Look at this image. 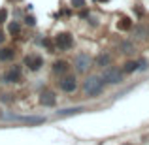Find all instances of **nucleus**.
<instances>
[{"label": "nucleus", "instance_id": "nucleus-14", "mask_svg": "<svg viewBox=\"0 0 149 145\" xmlns=\"http://www.w3.org/2000/svg\"><path fill=\"white\" fill-rule=\"evenodd\" d=\"M117 28L128 32V30H132V21H130L128 17H121L119 21H117Z\"/></svg>", "mask_w": 149, "mask_h": 145}, {"label": "nucleus", "instance_id": "nucleus-13", "mask_svg": "<svg viewBox=\"0 0 149 145\" xmlns=\"http://www.w3.org/2000/svg\"><path fill=\"white\" fill-rule=\"evenodd\" d=\"M132 32H134V38L136 40H147V26L143 25H138L132 28Z\"/></svg>", "mask_w": 149, "mask_h": 145}, {"label": "nucleus", "instance_id": "nucleus-7", "mask_svg": "<svg viewBox=\"0 0 149 145\" xmlns=\"http://www.w3.org/2000/svg\"><path fill=\"white\" fill-rule=\"evenodd\" d=\"M21 79H23V70H21V66H17V64L8 68L6 74H4V83H8V85L21 83Z\"/></svg>", "mask_w": 149, "mask_h": 145}, {"label": "nucleus", "instance_id": "nucleus-2", "mask_svg": "<svg viewBox=\"0 0 149 145\" xmlns=\"http://www.w3.org/2000/svg\"><path fill=\"white\" fill-rule=\"evenodd\" d=\"M100 77H102V81H104V85H119V83H123L125 74L121 72V68L109 64V66H106V68H102Z\"/></svg>", "mask_w": 149, "mask_h": 145}, {"label": "nucleus", "instance_id": "nucleus-20", "mask_svg": "<svg viewBox=\"0 0 149 145\" xmlns=\"http://www.w3.org/2000/svg\"><path fill=\"white\" fill-rule=\"evenodd\" d=\"M6 21H8V10L6 8H0V25L6 23Z\"/></svg>", "mask_w": 149, "mask_h": 145}, {"label": "nucleus", "instance_id": "nucleus-22", "mask_svg": "<svg viewBox=\"0 0 149 145\" xmlns=\"http://www.w3.org/2000/svg\"><path fill=\"white\" fill-rule=\"evenodd\" d=\"M4 42H6V32H4V30H0V45H2Z\"/></svg>", "mask_w": 149, "mask_h": 145}, {"label": "nucleus", "instance_id": "nucleus-17", "mask_svg": "<svg viewBox=\"0 0 149 145\" xmlns=\"http://www.w3.org/2000/svg\"><path fill=\"white\" fill-rule=\"evenodd\" d=\"M83 111V108H74V109H64V111H58V115L64 117V115H72V113H79Z\"/></svg>", "mask_w": 149, "mask_h": 145}, {"label": "nucleus", "instance_id": "nucleus-8", "mask_svg": "<svg viewBox=\"0 0 149 145\" xmlns=\"http://www.w3.org/2000/svg\"><path fill=\"white\" fill-rule=\"evenodd\" d=\"M38 102H40V105H44V108H55V105H57V94H55L53 91H49V89H45V91L40 92Z\"/></svg>", "mask_w": 149, "mask_h": 145}, {"label": "nucleus", "instance_id": "nucleus-3", "mask_svg": "<svg viewBox=\"0 0 149 145\" xmlns=\"http://www.w3.org/2000/svg\"><path fill=\"white\" fill-rule=\"evenodd\" d=\"M74 45H76V42H74V36L70 32H58V34H55V38H53V47L55 51H70V49H74Z\"/></svg>", "mask_w": 149, "mask_h": 145}, {"label": "nucleus", "instance_id": "nucleus-1", "mask_svg": "<svg viewBox=\"0 0 149 145\" xmlns=\"http://www.w3.org/2000/svg\"><path fill=\"white\" fill-rule=\"evenodd\" d=\"M106 85L104 81H102L100 76H96V74H91V76L85 77L83 85H81V91H83V96L87 98H98L102 92H104Z\"/></svg>", "mask_w": 149, "mask_h": 145}, {"label": "nucleus", "instance_id": "nucleus-19", "mask_svg": "<svg viewBox=\"0 0 149 145\" xmlns=\"http://www.w3.org/2000/svg\"><path fill=\"white\" fill-rule=\"evenodd\" d=\"M70 2H72V6L76 10H83L85 8V0H70Z\"/></svg>", "mask_w": 149, "mask_h": 145}, {"label": "nucleus", "instance_id": "nucleus-21", "mask_svg": "<svg viewBox=\"0 0 149 145\" xmlns=\"http://www.w3.org/2000/svg\"><path fill=\"white\" fill-rule=\"evenodd\" d=\"M25 23H26L29 26H34V25H36V19H34L32 15H26V17H25Z\"/></svg>", "mask_w": 149, "mask_h": 145}, {"label": "nucleus", "instance_id": "nucleus-25", "mask_svg": "<svg viewBox=\"0 0 149 145\" xmlns=\"http://www.w3.org/2000/svg\"><path fill=\"white\" fill-rule=\"evenodd\" d=\"M123 145H132V143H123Z\"/></svg>", "mask_w": 149, "mask_h": 145}, {"label": "nucleus", "instance_id": "nucleus-15", "mask_svg": "<svg viewBox=\"0 0 149 145\" xmlns=\"http://www.w3.org/2000/svg\"><path fill=\"white\" fill-rule=\"evenodd\" d=\"M8 32H10L11 36H19V34H21V23H19V21L8 23Z\"/></svg>", "mask_w": 149, "mask_h": 145}, {"label": "nucleus", "instance_id": "nucleus-23", "mask_svg": "<svg viewBox=\"0 0 149 145\" xmlns=\"http://www.w3.org/2000/svg\"><path fill=\"white\" fill-rule=\"evenodd\" d=\"M147 40H149V26H147Z\"/></svg>", "mask_w": 149, "mask_h": 145}, {"label": "nucleus", "instance_id": "nucleus-10", "mask_svg": "<svg viewBox=\"0 0 149 145\" xmlns=\"http://www.w3.org/2000/svg\"><path fill=\"white\" fill-rule=\"evenodd\" d=\"M93 64H95L96 68H106V66L111 64V55L106 53V51H100V53L93 58Z\"/></svg>", "mask_w": 149, "mask_h": 145}, {"label": "nucleus", "instance_id": "nucleus-4", "mask_svg": "<svg viewBox=\"0 0 149 145\" xmlns=\"http://www.w3.org/2000/svg\"><path fill=\"white\" fill-rule=\"evenodd\" d=\"M91 68H93V57L89 53H77L74 57V70H76V74L85 76V74H89Z\"/></svg>", "mask_w": 149, "mask_h": 145}, {"label": "nucleus", "instance_id": "nucleus-6", "mask_svg": "<svg viewBox=\"0 0 149 145\" xmlns=\"http://www.w3.org/2000/svg\"><path fill=\"white\" fill-rule=\"evenodd\" d=\"M23 66H26L29 72H40L42 66H44V57L38 55V53L25 55V58H23Z\"/></svg>", "mask_w": 149, "mask_h": 145}, {"label": "nucleus", "instance_id": "nucleus-11", "mask_svg": "<svg viewBox=\"0 0 149 145\" xmlns=\"http://www.w3.org/2000/svg\"><path fill=\"white\" fill-rule=\"evenodd\" d=\"M17 55L13 47H0V62H11Z\"/></svg>", "mask_w": 149, "mask_h": 145}, {"label": "nucleus", "instance_id": "nucleus-9", "mask_svg": "<svg viewBox=\"0 0 149 145\" xmlns=\"http://www.w3.org/2000/svg\"><path fill=\"white\" fill-rule=\"evenodd\" d=\"M51 72L58 77L66 76V74L70 72V62H66L64 58H57V60H53V64H51Z\"/></svg>", "mask_w": 149, "mask_h": 145}, {"label": "nucleus", "instance_id": "nucleus-24", "mask_svg": "<svg viewBox=\"0 0 149 145\" xmlns=\"http://www.w3.org/2000/svg\"><path fill=\"white\" fill-rule=\"evenodd\" d=\"M96 2H108V0H96Z\"/></svg>", "mask_w": 149, "mask_h": 145}, {"label": "nucleus", "instance_id": "nucleus-18", "mask_svg": "<svg viewBox=\"0 0 149 145\" xmlns=\"http://www.w3.org/2000/svg\"><path fill=\"white\" fill-rule=\"evenodd\" d=\"M147 68H149V60L147 58H138V70L143 72V70H147Z\"/></svg>", "mask_w": 149, "mask_h": 145}, {"label": "nucleus", "instance_id": "nucleus-12", "mask_svg": "<svg viewBox=\"0 0 149 145\" xmlns=\"http://www.w3.org/2000/svg\"><path fill=\"white\" fill-rule=\"evenodd\" d=\"M121 72H123V74H134V72H138V60H127L123 66H121Z\"/></svg>", "mask_w": 149, "mask_h": 145}, {"label": "nucleus", "instance_id": "nucleus-5", "mask_svg": "<svg viewBox=\"0 0 149 145\" xmlns=\"http://www.w3.org/2000/svg\"><path fill=\"white\" fill-rule=\"evenodd\" d=\"M58 89H61L62 92H66V94H74V92L77 91V77L74 76V74H66V76H62V77H58Z\"/></svg>", "mask_w": 149, "mask_h": 145}, {"label": "nucleus", "instance_id": "nucleus-16", "mask_svg": "<svg viewBox=\"0 0 149 145\" xmlns=\"http://www.w3.org/2000/svg\"><path fill=\"white\" fill-rule=\"evenodd\" d=\"M121 53L123 55H130V53H134V44H132V42H121Z\"/></svg>", "mask_w": 149, "mask_h": 145}]
</instances>
